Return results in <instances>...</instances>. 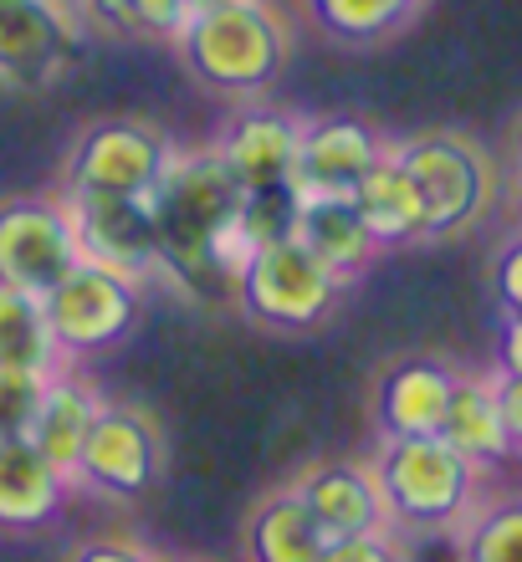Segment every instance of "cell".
<instances>
[{
	"mask_svg": "<svg viewBox=\"0 0 522 562\" xmlns=\"http://www.w3.org/2000/svg\"><path fill=\"white\" fill-rule=\"evenodd\" d=\"M431 0H308V15L338 46H379L404 31Z\"/></svg>",
	"mask_w": 522,
	"mask_h": 562,
	"instance_id": "obj_22",
	"label": "cell"
},
{
	"mask_svg": "<svg viewBox=\"0 0 522 562\" xmlns=\"http://www.w3.org/2000/svg\"><path fill=\"white\" fill-rule=\"evenodd\" d=\"M73 481L31 440L0 445V532H36L62 512Z\"/></svg>",
	"mask_w": 522,
	"mask_h": 562,
	"instance_id": "obj_16",
	"label": "cell"
},
{
	"mask_svg": "<svg viewBox=\"0 0 522 562\" xmlns=\"http://www.w3.org/2000/svg\"><path fill=\"white\" fill-rule=\"evenodd\" d=\"M344 292V277H333L313 251H302L298 240H262L246 251L236 277V302L252 323L271 333H313L333 312Z\"/></svg>",
	"mask_w": 522,
	"mask_h": 562,
	"instance_id": "obj_5",
	"label": "cell"
},
{
	"mask_svg": "<svg viewBox=\"0 0 522 562\" xmlns=\"http://www.w3.org/2000/svg\"><path fill=\"white\" fill-rule=\"evenodd\" d=\"M298 138H302V123L287 119V113H241L225 128L221 144H215V154H221V164L241 184V194L277 190V184H292Z\"/></svg>",
	"mask_w": 522,
	"mask_h": 562,
	"instance_id": "obj_14",
	"label": "cell"
},
{
	"mask_svg": "<svg viewBox=\"0 0 522 562\" xmlns=\"http://www.w3.org/2000/svg\"><path fill=\"white\" fill-rule=\"evenodd\" d=\"M302 506L313 512V521L323 527L329 542L338 537H364V532H385V496L374 486V471L364 465H348V460H333V465H313L298 486Z\"/></svg>",
	"mask_w": 522,
	"mask_h": 562,
	"instance_id": "obj_15",
	"label": "cell"
},
{
	"mask_svg": "<svg viewBox=\"0 0 522 562\" xmlns=\"http://www.w3.org/2000/svg\"><path fill=\"white\" fill-rule=\"evenodd\" d=\"M73 562H154L144 548L134 542H88V548H77Z\"/></svg>",
	"mask_w": 522,
	"mask_h": 562,
	"instance_id": "obj_32",
	"label": "cell"
},
{
	"mask_svg": "<svg viewBox=\"0 0 522 562\" xmlns=\"http://www.w3.org/2000/svg\"><path fill=\"white\" fill-rule=\"evenodd\" d=\"M462 373L451 369L446 358L415 353L400 358L379 373V389H374V415L385 440H400V435H441V419H446L451 389H456Z\"/></svg>",
	"mask_w": 522,
	"mask_h": 562,
	"instance_id": "obj_13",
	"label": "cell"
},
{
	"mask_svg": "<svg viewBox=\"0 0 522 562\" xmlns=\"http://www.w3.org/2000/svg\"><path fill=\"white\" fill-rule=\"evenodd\" d=\"M323 548H329V537L292 486L267 496L246 521V558L252 562H318Z\"/></svg>",
	"mask_w": 522,
	"mask_h": 562,
	"instance_id": "obj_21",
	"label": "cell"
},
{
	"mask_svg": "<svg viewBox=\"0 0 522 562\" xmlns=\"http://www.w3.org/2000/svg\"><path fill=\"white\" fill-rule=\"evenodd\" d=\"M98 409H103V400H98L82 379H73V373H46L42 404H36V419H31L26 440L73 481V465H77V456H82V440H88Z\"/></svg>",
	"mask_w": 522,
	"mask_h": 562,
	"instance_id": "obj_18",
	"label": "cell"
},
{
	"mask_svg": "<svg viewBox=\"0 0 522 562\" xmlns=\"http://www.w3.org/2000/svg\"><path fill=\"white\" fill-rule=\"evenodd\" d=\"M57 363H62V353H57V342H52L42 302L0 286V369L57 373Z\"/></svg>",
	"mask_w": 522,
	"mask_h": 562,
	"instance_id": "obj_23",
	"label": "cell"
},
{
	"mask_svg": "<svg viewBox=\"0 0 522 562\" xmlns=\"http://www.w3.org/2000/svg\"><path fill=\"white\" fill-rule=\"evenodd\" d=\"M88 5L98 21H108V26H129V5H123V0H88Z\"/></svg>",
	"mask_w": 522,
	"mask_h": 562,
	"instance_id": "obj_34",
	"label": "cell"
},
{
	"mask_svg": "<svg viewBox=\"0 0 522 562\" xmlns=\"http://www.w3.org/2000/svg\"><path fill=\"white\" fill-rule=\"evenodd\" d=\"M215 5H231V0H185V15H200V11H215Z\"/></svg>",
	"mask_w": 522,
	"mask_h": 562,
	"instance_id": "obj_35",
	"label": "cell"
},
{
	"mask_svg": "<svg viewBox=\"0 0 522 562\" xmlns=\"http://www.w3.org/2000/svg\"><path fill=\"white\" fill-rule=\"evenodd\" d=\"M512 154H518V164H522V119H518V128H512Z\"/></svg>",
	"mask_w": 522,
	"mask_h": 562,
	"instance_id": "obj_37",
	"label": "cell"
},
{
	"mask_svg": "<svg viewBox=\"0 0 522 562\" xmlns=\"http://www.w3.org/2000/svg\"><path fill=\"white\" fill-rule=\"evenodd\" d=\"M369 471L395 527H462L477 506V465L441 435L385 440Z\"/></svg>",
	"mask_w": 522,
	"mask_h": 562,
	"instance_id": "obj_3",
	"label": "cell"
},
{
	"mask_svg": "<svg viewBox=\"0 0 522 562\" xmlns=\"http://www.w3.org/2000/svg\"><path fill=\"white\" fill-rule=\"evenodd\" d=\"M441 440L466 456L471 465H497V460L512 456V435L502 425V409H497V389L492 379H456L446 404V419H441Z\"/></svg>",
	"mask_w": 522,
	"mask_h": 562,
	"instance_id": "obj_20",
	"label": "cell"
},
{
	"mask_svg": "<svg viewBox=\"0 0 522 562\" xmlns=\"http://www.w3.org/2000/svg\"><path fill=\"white\" fill-rule=\"evenodd\" d=\"M385 138L358 119H313L302 123L292 184L302 194H354V184L385 159Z\"/></svg>",
	"mask_w": 522,
	"mask_h": 562,
	"instance_id": "obj_12",
	"label": "cell"
},
{
	"mask_svg": "<svg viewBox=\"0 0 522 562\" xmlns=\"http://www.w3.org/2000/svg\"><path fill=\"white\" fill-rule=\"evenodd\" d=\"M318 562H400V542L385 532H364V537H338L323 548Z\"/></svg>",
	"mask_w": 522,
	"mask_h": 562,
	"instance_id": "obj_28",
	"label": "cell"
},
{
	"mask_svg": "<svg viewBox=\"0 0 522 562\" xmlns=\"http://www.w3.org/2000/svg\"><path fill=\"white\" fill-rule=\"evenodd\" d=\"M154 210V277L175 281L179 292L221 302L236 292L241 261L252 240L241 231V184L215 148L169 154L149 190Z\"/></svg>",
	"mask_w": 522,
	"mask_h": 562,
	"instance_id": "obj_1",
	"label": "cell"
},
{
	"mask_svg": "<svg viewBox=\"0 0 522 562\" xmlns=\"http://www.w3.org/2000/svg\"><path fill=\"white\" fill-rule=\"evenodd\" d=\"M82 261L67 200L15 194L0 200V286L42 302L67 271Z\"/></svg>",
	"mask_w": 522,
	"mask_h": 562,
	"instance_id": "obj_7",
	"label": "cell"
},
{
	"mask_svg": "<svg viewBox=\"0 0 522 562\" xmlns=\"http://www.w3.org/2000/svg\"><path fill=\"white\" fill-rule=\"evenodd\" d=\"M175 148L144 119H98L67 154V194H149Z\"/></svg>",
	"mask_w": 522,
	"mask_h": 562,
	"instance_id": "obj_8",
	"label": "cell"
},
{
	"mask_svg": "<svg viewBox=\"0 0 522 562\" xmlns=\"http://www.w3.org/2000/svg\"><path fill=\"white\" fill-rule=\"evenodd\" d=\"M298 205H302L298 184L241 194V231H246L252 246H262V240H287L292 236V225H298Z\"/></svg>",
	"mask_w": 522,
	"mask_h": 562,
	"instance_id": "obj_25",
	"label": "cell"
},
{
	"mask_svg": "<svg viewBox=\"0 0 522 562\" xmlns=\"http://www.w3.org/2000/svg\"><path fill=\"white\" fill-rule=\"evenodd\" d=\"M179 57L215 92H262L287 61V21L267 0H231L215 11L185 15L175 31Z\"/></svg>",
	"mask_w": 522,
	"mask_h": 562,
	"instance_id": "obj_2",
	"label": "cell"
},
{
	"mask_svg": "<svg viewBox=\"0 0 522 562\" xmlns=\"http://www.w3.org/2000/svg\"><path fill=\"white\" fill-rule=\"evenodd\" d=\"M497 373H522V312H508L497 342Z\"/></svg>",
	"mask_w": 522,
	"mask_h": 562,
	"instance_id": "obj_33",
	"label": "cell"
},
{
	"mask_svg": "<svg viewBox=\"0 0 522 562\" xmlns=\"http://www.w3.org/2000/svg\"><path fill=\"white\" fill-rule=\"evenodd\" d=\"M46 373H26V369H0V445L26 440L36 404H42Z\"/></svg>",
	"mask_w": 522,
	"mask_h": 562,
	"instance_id": "obj_26",
	"label": "cell"
},
{
	"mask_svg": "<svg viewBox=\"0 0 522 562\" xmlns=\"http://www.w3.org/2000/svg\"><path fill=\"white\" fill-rule=\"evenodd\" d=\"M73 481L98 491V496H119V502L144 496L159 481V429H154V419L144 409H129V404H103L88 440H82Z\"/></svg>",
	"mask_w": 522,
	"mask_h": 562,
	"instance_id": "obj_9",
	"label": "cell"
},
{
	"mask_svg": "<svg viewBox=\"0 0 522 562\" xmlns=\"http://www.w3.org/2000/svg\"><path fill=\"white\" fill-rule=\"evenodd\" d=\"M466 562H522V496L492 502L462 527Z\"/></svg>",
	"mask_w": 522,
	"mask_h": 562,
	"instance_id": "obj_24",
	"label": "cell"
},
{
	"mask_svg": "<svg viewBox=\"0 0 522 562\" xmlns=\"http://www.w3.org/2000/svg\"><path fill=\"white\" fill-rule=\"evenodd\" d=\"M77 21L62 0H0V82L46 88L67 72Z\"/></svg>",
	"mask_w": 522,
	"mask_h": 562,
	"instance_id": "obj_11",
	"label": "cell"
},
{
	"mask_svg": "<svg viewBox=\"0 0 522 562\" xmlns=\"http://www.w3.org/2000/svg\"><path fill=\"white\" fill-rule=\"evenodd\" d=\"M169 562H210V558H169Z\"/></svg>",
	"mask_w": 522,
	"mask_h": 562,
	"instance_id": "obj_38",
	"label": "cell"
},
{
	"mask_svg": "<svg viewBox=\"0 0 522 562\" xmlns=\"http://www.w3.org/2000/svg\"><path fill=\"white\" fill-rule=\"evenodd\" d=\"M292 240H298L302 251H313L333 277H344V281L358 277V271L379 256V246H374V236L364 231V221H358V210L348 194H302Z\"/></svg>",
	"mask_w": 522,
	"mask_h": 562,
	"instance_id": "obj_17",
	"label": "cell"
},
{
	"mask_svg": "<svg viewBox=\"0 0 522 562\" xmlns=\"http://www.w3.org/2000/svg\"><path fill=\"white\" fill-rule=\"evenodd\" d=\"M492 281H497V296H502V307L508 312H522V236L502 246L492 267Z\"/></svg>",
	"mask_w": 522,
	"mask_h": 562,
	"instance_id": "obj_30",
	"label": "cell"
},
{
	"mask_svg": "<svg viewBox=\"0 0 522 562\" xmlns=\"http://www.w3.org/2000/svg\"><path fill=\"white\" fill-rule=\"evenodd\" d=\"M497 409H502V425L512 435V450H522V373H497Z\"/></svg>",
	"mask_w": 522,
	"mask_h": 562,
	"instance_id": "obj_31",
	"label": "cell"
},
{
	"mask_svg": "<svg viewBox=\"0 0 522 562\" xmlns=\"http://www.w3.org/2000/svg\"><path fill=\"white\" fill-rule=\"evenodd\" d=\"M389 159L400 164L425 210V240L462 236L487 215L497 190V175L487 154L466 134H420L404 144H389Z\"/></svg>",
	"mask_w": 522,
	"mask_h": 562,
	"instance_id": "obj_4",
	"label": "cell"
},
{
	"mask_svg": "<svg viewBox=\"0 0 522 562\" xmlns=\"http://www.w3.org/2000/svg\"><path fill=\"white\" fill-rule=\"evenodd\" d=\"M348 200H354L358 221H364V231L374 236L379 251H385V246L425 240V210H420V194H415V184H410V175L389 159V148H385V159L374 164L369 175L354 184Z\"/></svg>",
	"mask_w": 522,
	"mask_h": 562,
	"instance_id": "obj_19",
	"label": "cell"
},
{
	"mask_svg": "<svg viewBox=\"0 0 522 562\" xmlns=\"http://www.w3.org/2000/svg\"><path fill=\"white\" fill-rule=\"evenodd\" d=\"M400 562H466L462 527H404Z\"/></svg>",
	"mask_w": 522,
	"mask_h": 562,
	"instance_id": "obj_27",
	"label": "cell"
},
{
	"mask_svg": "<svg viewBox=\"0 0 522 562\" xmlns=\"http://www.w3.org/2000/svg\"><path fill=\"white\" fill-rule=\"evenodd\" d=\"M512 205H518V221H522V169H518V179H512Z\"/></svg>",
	"mask_w": 522,
	"mask_h": 562,
	"instance_id": "obj_36",
	"label": "cell"
},
{
	"mask_svg": "<svg viewBox=\"0 0 522 562\" xmlns=\"http://www.w3.org/2000/svg\"><path fill=\"white\" fill-rule=\"evenodd\" d=\"M62 200L73 210L82 261L119 271V277L138 281V286L159 271L149 194H62Z\"/></svg>",
	"mask_w": 522,
	"mask_h": 562,
	"instance_id": "obj_10",
	"label": "cell"
},
{
	"mask_svg": "<svg viewBox=\"0 0 522 562\" xmlns=\"http://www.w3.org/2000/svg\"><path fill=\"white\" fill-rule=\"evenodd\" d=\"M42 312H46V327H52L57 353L88 358V353H103V348H113V342H123L134 333L138 312H144V292H138V281L119 277V271L77 261V267L42 296Z\"/></svg>",
	"mask_w": 522,
	"mask_h": 562,
	"instance_id": "obj_6",
	"label": "cell"
},
{
	"mask_svg": "<svg viewBox=\"0 0 522 562\" xmlns=\"http://www.w3.org/2000/svg\"><path fill=\"white\" fill-rule=\"evenodd\" d=\"M123 5H129V26L154 36H175L185 26V0H123Z\"/></svg>",
	"mask_w": 522,
	"mask_h": 562,
	"instance_id": "obj_29",
	"label": "cell"
}]
</instances>
